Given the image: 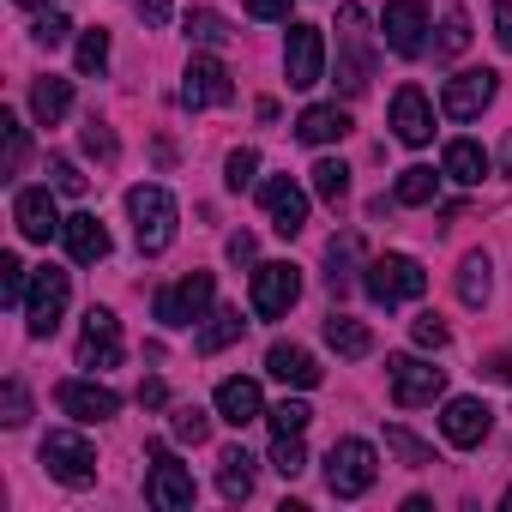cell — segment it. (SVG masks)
<instances>
[{
	"mask_svg": "<svg viewBox=\"0 0 512 512\" xmlns=\"http://www.w3.org/2000/svg\"><path fill=\"white\" fill-rule=\"evenodd\" d=\"M109 67V31H85L79 37V73H103Z\"/></svg>",
	"mask_w": 512,
	"mask_h": 512,
	"instance_id": "obj_42",
	"label": "cell"
},
{
	"mask_svg": "<svg viewBox=\"0 0 512 512\" xmlns=\"http://www.w3.org/2000/svg\"><path fill=\"white\" fill-rule=\"evenodd\" d=\"M410 332H416V344H422V350H446V338H452V332H446V320H440V314H422V320H416V326H410Z\"/></svg>",
	"mask_w": 512,
	"mask_h": 512,
	"instance_id": "obj_48",
	"label": "cell"
},
{
	"mask_svg": "<svg viewBox=\"0 0 512 512\" xmlns=\"http://www.w3.org/2000/svg\"><path fill=\"white\" fill-rule=\"evenodd\" d=\"M500 163H506V175H512V139H506V151H500Z\"/></svg>",
	"mask_w": 512,
	"mask_h": 512,
	"instance_id": "obj_55",
	"label": "cell"
},
{
	"mask_svg": "<svg viewBox=\"0 0 512 512\" xmlns=\"http://www.w3.org/2000/svg\"><path fill=\"white\" fill-rule=\"evenodd\" d=\"M61 241H67V253H73V266H97V260H109V229H103L91 211H73L67 229H61Z\"/></svg>",
	"mask_w": 512,
	"mask_h": 512,
	"instance_id": "obj_21",
	"label": "cell"
},
{
	"mask_svg": "<svg viewBox=\"0 0 512 512\" xmlns=\"http://www.w3.org/2000/svg\"><path fill=\"white\" fill-rule=\"evenodd\" d=\"M440 428H446V440H452V446H482V440H488V428H494V410H488L482 398H446Z\"/></svg>",
	"mask_w": 512,
	"mask_h": 512,
	"instance_id": "obj_20",
	"label": "cell"
},
{
	"mask_svg": "<svg viewBox=\"0 0 512 512\" xmlns=\"http://www.w3.org/2000/svg\"><path fill=\"white\" fill-rule=\"evenodd\" d=\"M79 139H85V151H91L97 163H115V133H109V127H103L97 115L85 121V133H79Z\"/></svg>",
	"mask_w": 512,
	"mask_h": 512,
	"instance_id": "obj_46",
	"label": "cell"
},
{
	"mask_svg": "<svg viewBox=\"0 0 512 512\" xmlns=\"http://www.w3.org/2000/svg\"><path fill=\"white\" fill-rule=\"evenodd\" d=\"M386 446H392V452H398V458H404L410 470H422V464H434V446H422V440H416L410 428H398V422L386 428Z\"/></svg>",
	"mask_w": 512,
	"mask_h": 512,
	"instance_id": "obj_38",
	"label": "cell"
},
{
	"mask_svg": "<svg viewBox=\"0 0 512 512\" xmlns=\"http://www.w3.org/2000/svg\"><path fill=\"white\" fill-rule=\"evenodd\" d=\"M229 260H235V266H247V260H253V235H247V229H241V235H229Z\"/></svg>",
	"mask_w": 512,
	"mask_h": 512,
	"instance_id": "obj_52",
	"label": "cell"
},
{
	"mask_svg": "<svg viewBox=\"0 0 512 512\" xmlns=\"http://www.w3.org/2000/svg\"><path fill=\"white\" fill-rule=\"evenodd\" d=\"M272 470H284V476H302V470H308L302 434H272Z\"/></svg>",
	"mask_w": 512,
	"mask_h": 512,
	"instance_id": "obj_35",
	"label": "cell"
},
{
	"mask_svg": "<svg viewBox=\"0 0 512 512\" xmlns=\"http://www.w3.org/2000/svg\"><path fill=\"white\" fill-rule=\"evenodd\" d=\"M434 193H440V175H434V169H422V163H410V169L398 175V187H392V199H398V205H428Z\"/></svg>",
	"mask_w": 512,
	"mask_h": 512,
	"instance_id": "obj_33",
	"label": "cell"
},
{
	"mask_svg": "<svg viewBox=\"0 0 512 512\" xmlns=\"http://www.w3.org/2000/svg\"><path fill=\"white\" fill-rule=\"evenodd\" d=\"M127 217H133L139 253H163L175 241V199H169V187H157V181L127 187Z\"/></svg>",
	"mask_w": 512,
	"mask_h": 512,
	"instance_id": "obj_1",
	"label": "cell"
},
{
	"mask_svg": "<svg viewBox=\"0 0 512 512\" xmlns=\"http://www.w3.org/2000/svg\"><path fill=\"white\" fill-rule=\"evenodd\" d=\"M494 37H500V49L512 55V0H500V7H494Z\"/></svg>",
	"mask_w": 512,
	"mask_h": 512,
	"instance_id": "obj_50",
	"label": "cell"
},
{
	"mask_svg": "<svg viewBox=\"0 0 512 512\" xmlns=\"http://www.w3.org/2000/svg\"><path fill=\"white\" fill-rule=\"evenodd\" d=\"M326 344H332L344 362H362V356L374 350V332H368L362 320H350V314H332V320H326Z\"/></svg>",
	"mask_w": 512,
	"mask_h": 512,
	"instance_id": "obj_27",
	"label": "cell"
},
{
	"mask_svg": "<svg viewBox=\"0 0 512 512\" xmlns=\"http://www.w3.org/2000/svg\"><path fill=\"white\" fill-rule=\"evenodd\" d=\"M217 464H223V470H217V488H223V500H247V494H253V458H247L241 446H229Z\"/></svg>",
	"mask_w": 512,
	"mask_h": 512,
	"instance_id": "obj_30",
	"label": "cell"
},
{
	"mask_svg": "<svg viewBox=\"0 0 512 512\" xmlns=\"http://www.w3.org/2000/svg\"><path fill=\"white\" fill-rule=\"evenodd\" d=\"M440 175H446V181H458V187H476V181L488 175V151H482L476 139H452V145H446V157H440Z\"/></svg>",
	"mask_w": 512,
	"mask_h": 512,
	"instance_id": "obj_25",
	"label": "cell"
},
{
	"mask_svg": "<svg viewBox=\"0 0 512 512\" xmlns=\"http://www.w3.org/2000/svg\"><path fill=\"white\" fill-rule=\"evenodd\" d=\"M25 290H31V272H25V260L19 253H0V302H25Z\"/></svg>",
	"mask_w": 512,
	"mask_h": 512,
	"instance_id": "obj_36",
	"label": "cell"
},
{
	"mask_svg": "<svg viewBox=\"0 0 512 512\" xmlns=\"http://www.w3.org/2000/svg\"><path fill=\"white\" fill-rule=\"evenodd\" d=\"M362 290L380 308H398V302H416L428 290V272L410 260V253H380V260H368V272H362Z\"/></svg>",
	"mask_w": 512,
	"mask_h": 512,
	"instance_id": "obj_2",
	"label": "cell"
},
{
	"mask_svg": "<svg viewBox=\"0 0 512 512\" xmlns=\"http://www.w3.org/2000/svg\"><path fill=\"white\" fill-rule=\"evenodd\" d=\"M350 133V115L338 109V103H314V109H302V121H296V139L302 145H332V139H344Z\"/></svg>",
	"mask_w": 512,
	"mask_h": 512,
	"instance_id": "obj_24",
	"label": "cell"
},
{
	"mask_svg": "<svg viewBox=\"0 0 512 512\" xmlns=\"http://www.w3.org/2000/svg\"><path fill=\"white\" fill-rule=\"evenodd\" d=\"M0 139H7V175L25 169V121L13 109H0Z\"/></svg>",
	"mask_w": 512,
	"mask_h": 512,
	"instance_id": "obj_39",
	"label": "cell"
},
{
	"mask_svg": "<svg viewBox=\"0 0 512 512\" xmlns=\"http://www.w3.org/2000/svg\"><path fill=\"white\" fill-rule=\"evenodd\" d=\"M19 7H43V0H19Z\"/></svg>",
	"mask_w": 512,
	"mask_h": 512,
	"instance_id": "obj_57",
	"label": "cell"
},
{
	"mask_svg": "<svg viewBox=\"0 0 512 512\" xmlns=\"http://www.w3.org/2000/svg\"><path fill=\"white\" fill-rule=\"evenodd\" d=\"M308 175H314V193H320L326 205H344V199H350V169H344L338 157H320Z\"/></svg>",
	"mask_w": 512,
	"mask_h": 512,
	"instance_id": "obj_32",
	"label": "cell"
},
{
	"mask_svg": "<svg viewBox=\"0 0 512 512\" xmlns=\"http://www.w3.org/2000/svg\"><path fill=\"white\" fill-rule=\"evenodd\" d=\"M55 404H61L73 422H109V416L121 410V398H115L109 386H97V380H61V386H55Z\"/></svg>",
	"mask_w": 512,
	"mask_h": 512,
	"instance_id": "obj_18",
	"label": "cell"
},
{
	"mask_svg": "<svg viewBox=\"0 0 512 512\" xmlns=\"http://www.w3.org/2000/svg\"><path fill=\"white\" fill-rule=\"evenodd\" d=\"M43 470H49L61 488H91V482H97V452H91L85 434L55 428V434L43 440Z\"/></svg>",
	"mask_w": 512,
	"mask_h": 512,
	"instance_id": "obj_5",
	"label": "cell"
},
{
	"mask_svg": "<svg viewBox=\"0 0 512 512\" xmlns=\"http://www.w3.org/2000/svg\"><path fill=\"white\" fill-rule=\"evenodd\" d=\"M217 103H235V85H229V67L217 55H193L187 73H181V109H217Z\"/></svg>",
	"mask_w": 512,
	"mask_h": 512,
	"instance_id": "obj_10",
	"label": "cell"
},
{
	"mask_svg": "<svg viewBox=\"0 0 512 512\" xmlns=\"http://www.w3.org/2000/svg\"><path fill=\"white\" fill-rule=\"evenodd\" d=\"M211 296H217V278L211 272H187L181 284L157 290V320L163 326H193V320L211 314Z\"/></svg>",
	"mask_w": 512,
	"mask_h": 512,
	"instance_id": "obj_8",
	"label": "cell"
},
{
	"mask_svg": "<svg viewBox=\"0 0 512 512\" xmlns=\"http://www.w3.org/2000/svg\"><path fill=\"white\" fill-rule=\"evenodd\" d=\"M494 91H500V73H494V67H464V73L446 79L440 109H446L452 121H476V115L494 103Z\"/></svg>",
	"mask_w": 512,
	"mask_h": 512,
	"instance_id": "obj_11",
	"label": "cell"
},
{
	"mask_svg": "<svg viewBox=\"0 0 512 512\" xmlns=\"http://www.w3.org/2000/svg\"><path fill=\"white\" fill-rule=\"evenodd\" d=\"M266 374L284 380V386H296V392H314V386H320V362H314L302 344H272V350H266Z\"/></svg>",
	"mask_w": 512,
	"mask_h": 512,
	"instance_id": "obj_22",
	"label": "cell"
},
{
	"mask_svg": "<svg viewBox=\"0 0 512 512\" xmlns=\"http://www.w3.org/2000/svg\"><path fill=\"white\" fill-rule=\"evenodd\" d=\"M67 37H73V25H67V13H43V19L31 25V43H37V49H61Z\"/></svg>",
	"mask_w": 512,
	"mask_h": 512,
	"instance_id": "obj_41",
	"label": "cell"
},
{
	"mask_svg": "<svg viewBox=\"0 0 512 512\" xmlns=\"http://www.w3.org/2000/svg\"><path fill=\"white\" fill-rule=\"evenodd\" d=\"M115 362H121V320L109 308H91L79 332V368H115Z\"/></svg>",
	"mask_w": 512,
	"mask_h": 512,
	"instance_id": "obj_16",
	"label": "cell"
},
{
	"mask_svg": "<svg viewBox=\"0 0 512 512\" xmlns=\"http://www.w3.org/2000/svg\"><path fill=\"white\" fill-rule=\"evenodd\" d=\"M145 500H151L157 512H181V506H193V470H187L163 440H151V482H145Z\"/></svg>",
	"mask_w": 512,
	"mask_h": 512,
	"instance_id": "obj_7",
	"label": "cell"
},
{
	"mask_svg": "<svg viewBox=\"0 0 512 512\" xmlns=\"http://www.w3.org/2000/svg\"><path fill=\"white\" fill-rule=\"evenodd\" d=\"M284 73H290V91H314L326 79V37H320V25H290Z\"/></svg>",
	"mask_w": 512,
	"mask_h": 512,
	"instance_id": "obj_13",
	"label": "cell"
},
{
	"mask_svg": "<svg viewBox=\"0 0 512 512\" xmlns=\"http://www.w3.org/2000/svg\"><path fill=\"white\" fill-rule=\"evenodd\" d=\"M488 290H494V278H488V253H464V260H458V302H464V308H482Z\"/></svg>",
	"mask_w": 512,
	"mask_h": 512,
	"instance_id": "obj_29",
	"label": "cell"
},
{
	"mask_svg": "<svg viewBox=\"0 0 512 512\" xmlns=\"http://www.w3.org/2000/svg\"><path fill=\"white\" fill-rule=\"evenodd\" d=\"M374 476H380V458H374V446H368V440H338V446L326 452V488H332L338 500L368 494V488H374Z\"/></svg>",
	"mask_w": 512,
	"mask_h": 512,
	"instance_id": "obj_6",
	"label": "cell"
},
{
	"mask_svg": "<svg viewBox=\"0 0 512 512\" xmlns=\"http://www.w3.org/2000/svg\"><path fill=\"white\" fill-rule=\"evenodd\" d=\"M253 175H260V151H247V145H241V151H229V163H223V181L241 193V187H253Z\"/></svg>",
	"mask_w": 512,
	"mask_h": 512,
	"instance_id": "obj_40",
	"label": "cell"
},
{
	"mask_svg": "<svg viewBox=\"0 0 512 512\" xmlns=\"http://www.w3.org/2000/svg\"><path fill=\"white\" fill-rule=\"evenodd\" d=\"M67 109H73V85H67V79H55V73H49V79H37V85H31V115H37L43 127H55Z\"/></svg>",
	"mask_w": 512,
	"mask_h": 512,
	"instance_id": "obj_28",
	"label": "cell"
},
{
	"mask_svg": "<svg viewBox=\"0 0 512 512\" xmlns=\"http://www.w3.org/2000/svg\"><path fill=\"white\" fill-rule=\"evenodd\" d=\"M380 31H386L392 55H422L428 49V7H422V0H386Z\"/></svg>",
	"mask_w": 512,
	"mask_h": 512,
	"instance_id": "obj_14",
	"label": "cell"
},
{
	"mask_svg": "<svg viewBox=\"0 0 512 512\" xmlns=\"http://www.w3.org/2000/svg\"><path fill=\"white\" fill-rule=\"evenodd\" d=\"M488 374H494V380H512V350H500V356H488Z\"/></svg>",
	"mask_w": 512,
	"mask_h": 512,
	"instance_id": "obj_54",
	"label": "cell"
},
{
	"mask_svg": "<svg viewBox=\"0 0 512 512\" xmlns=\"http://www.w3.org/2000/svg\"><path fill=\"white\" fill-rule=\"evenodd\" d=\"M308 422H314V410H308L302 398H284V404L272 410V434H302Z\"/></svg>",
	"mask_w": 512,
	"mask_h": 512,
	"instance_id": "obj_43",
	"label": "cell"
},
{
	"mask_svg": "<svg viewBox=\"0 0 512 512\" xmlns=\"http://www.w3.org/2000/svg\"><path fill=\"white\" fill-rule=\"evenodd\" d=\"M139 13H145V25H163L169 19V0H139Z\"/></svg>",
	"mask_w": 512,
	"mask_h": 512,
	"instance_id": "obj_53",
	"label": "cell"
},
{
	"mask_svg": "<svg viewBox=\"0 0 512 512\" xmlns=\"http://www.w3.org/2000/svg\"><path fill=\"white\" fill-rule=\"evenodd\" d=\"M49 175H55V193H67V199H79V193L91 187V181H85V175H79L67 157H49Z\"/></svg>",
	"mask_w": 512,
	"mask_h": 512,
	"instance_id": "obj_47",
	"label": "cell"
},
{
	"mask_svg": "<svg viewBox=\"0 0 512 512\" xmlns=\"http://www.w3.org/2000/svg\"><path fill=\"white\" fill-rule=\"evenodd\" d=\"M368 19H362V7L350 0V7H338V85H344V97H362L368 91Z\"/></svg>",
	"mask_w": 512,
	"mask_h": 512,
	"instance_id": "obj_3",
	"label": "cell"
},
{
	"mask_svg": "<svg viewBox=\"0 0 512 512\" xmlns=\"http://www.w3.org/2000/svg\"><path fill=\"white\" fill-rule=\"evenodd\" d=\"M13 223H19L25 241H55V235L67 229V217L55 211V193H49V187H19V199H13Z\"/></svg>",
	"mask_w": 512,
	"mask_h": 512,
	"instance_id": "obj_15",
	"label": "cell"
},
{
	"mask_svg": "<svg viewBox=\"0 0 512 512\" xmlns=\"http://www.w3.org/2000/svg\"><path fill=\"white\" fill-rule=\"evenodd\" d=\"M187 37H193L199 49H223V43H229V19L211 13V7H193V13H187Z\"/></svg>",
	"mask_w": 512,
	"mask_h": 512,
	"instance_id": "obj_34",
	"label": "cell"
},
{
	"mask_svg": "<svg viewBox=\"0 0 512 512\" xmlns=\"http://www.w3.org/2000/svg\"><path fill=\"white\" fill-rule=\"evenodd\" d=\"M296 296H302V272L290 260H272V266L253 272V314L260 320H284L296 308Z\"/></svg>",
	"mask_w": 512,
	"mask_h": 512,
	"instance_id": "obj_12",
	"label": "cell"
},
{
	"mask_svg": "<svg viewBox=\"0 0 512 512\" xmlns=\"http://www.w3.org/2000/svg\"><path fill=\"white\" fill-rule=\"evenodd\" d=\"M67 296H73V278H67V272H55V266L31 272V290H25V332H31V338H55V326H61V314H67Z\"/></svg>",
	"mask_w": 512,
	"mask_h": 512,
	"instance_id": "obj_4",
	"label": "cell"
},
{
	"mask_svg": "<svg viewBox=\"0 0 512 512\" xmlns=\"http://www.w3.org/2000/svg\"><path fill=\"white\" fill-rule=\"evenodd\" d=\"M247 19H290V0H247Z\"/></svg>",
	"mask_w": 512,
	"mask_h": 512,
	"instance_id": "obj_49",
	"label": "cell"
},
{
	"mask_svg": "<svg viewBox=\"0 0 512 512\" xmlns=\"http://www.w3.org/2000/svg\"><path fill=\"white\" fill-rule=\"evenodd\" d=\"M392 133L404 145H428L434 139V103L422 97V85H398L392 91Z\"/></svg>",
	"mask_w": 512,
	"mask_h": 512,
	"instance_id": "obj_17",
	"label": "cell"
},
{
	"mask_svg": "<svg viewBox=\"0 0 512 512\" xmlns=\"http://www.w3.org/2000/svg\"><path fill=\"white\" fill-rule=\"evenodd\" d=\"M260 199H266V217H272L278 235H302V223H308V193H302L290 175H272V181L260 187Z\"/></svg>",
	"mask_w": 512,
	"mask_h": 512,
	"instance_id": "obj_19",
	"label": "cell"
},
{
	"mask_svg": "<svg viewBox=\"0 0 512 512\" xmlns=\"http://www.w3.org/2000/svg\"><path fill=\"white\" fill-rule=\"evenodd\" d=\"M139 404H145V410L169 404V386H163V380H145V386H139Z\"/></svg>",
	"mask_w": 512,
	"mask_h": 512,
	"instance_id": "obj_51",
	"label": "cell"
},
{
	"mask_svg": "<svg viewBox=\"0 0 512 512\" xmlns=\"http://www.w3.org/2000/svg\"><path fill=\"white\" fill-rule=\"evenodd\" d=\"M217 416L229 422V428H247V422H260L266 416V398H260V386H253V380H223L217 386Z\"/></svg>",
	"mask_w": 512,
	"mask_h": 512,
	"instance_id": "obj_23",
	"label": "cell"
},
{
	"mask_svg": "<svg viewBox=\"0 0 512 512\" xmlns=\"http://www.w3.org/2000/svg\"><path fill=\"white\" fill-rule=\"evenodd\" d=\"M464 49H470V19H464V7H446V19H440V55L452 61Z\"/></svg>",
	"mask_w": 512,
	"mask_h": 512,
	"instance_id": "obj_37",
	"label": "cell"
},
{
	"mask_svg": "<svg viewBox=\"0 0 512 512\" xmlns=\"http://www.w3.org/2000/svg\"><path fill=\"white\" fill-rule=\"evenodd\" d=\"M500 506H506V512H512V488H506V494H500Z\"/></svg>",
	"mask_w": 512,
	"mask_h": 512,
	"instance_id": "obj_56",
	"label": "cell"
},
{
	"mask_svg": "<svg viewBox=\"0 0 512 512\" xmlns=\"http://www.w3.org/2000/svg\"><path fill=\"white\" fill-rule=\"evenodd\" d=\"M0 422H7V428H25L31 422V398H25L19 380H7V392H0Z\"/></svg>",
	"mask_w": 512,
	"mask_h": 512,
	"instance_id": "obj_45",
	"label": "cell"
},
{
	"mask_svg": "<svg viewBox=\"0 0 512 512\" xmlns=\"http://www.w3.org/2000/svg\"><path fill=\"white\" fill-rule=\"evenodd\" d=\"M356 260H362V235H356V229L332 235V247H326V284H332V296H344V290H350Z\"/></svg>",
	"mask_w": 512,
	"mask_h": 512,
	"instance_id": "obj_26",
	"label": "cell"
},
{
	"mask_svg": "<svg viewBox=\"0 0 512 512\" xmlns=\"http://www.w3.org/2000/svg\"><path fill=\"white\" fill-rule=\"evenodd\" d=\"M205 320H211V326L199 332V356H217V350H229V344L241 338V326H247V320H241V308H217V314H205Z\"/></svg>",
	"mask_w": 512,
	"mask_h": 512,
	"instance_id": "obj_31",
	"label": "cell"
},
{
	"mask_svg": "<svg viewBox=\"0 0 512 512\" xmlns=\"http://www.w3.org/2000/svg\"><path fill=\"white\" fill-rule=\"evenodd\" d=\"M386 374H392V404H398V410L434 404V398L446 392V368H434V362H422V356H392Z\"/></svg>",
	"mask_w": 512,
	"mask_h": 512,
	"instance_id": "obj_9",
	"label": "cell"
},
{
	"mask_svg": "<svg viewBox=\"0 0 512 512\" xmlns=\"http://www.w3.org/2000/svg\"><path fill=\"white\" fill-rule=\"evenodd\" d=\"M205 434H211V416H205L199 404H181V410H175V440H187V446H199Z\"/></svg>",
	"mask_w": 512,
	"mask_h": 512,
	"instance_id": "obj_44",
	"label": "cell"
}]
</instances>
